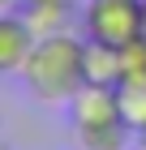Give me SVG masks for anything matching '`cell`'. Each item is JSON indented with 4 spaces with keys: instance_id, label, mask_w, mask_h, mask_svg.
<instances>
[{
    "instance_id": "10",
    "label": "cell",
    "mask_w": 146,
    "mask_h": 150,
    "mask_svg": "<svg viewBox=\"0 0 146 150\" xmlns=\"http://www.w3.org/2000/svg\"><path fill=\"white\" fill-rule=\"evenodd\" d=\"M17 4H22V0H0V13H13Z\"/></svg>"
},
{
    "instance_id": "11",
    "label": "cell",
    "mask_w": 146,
    "mask_h": 150,
    "mask_svg": "<svg viewBox=\"0 0 146 150\" xmlns=\"http://www.w3.org/2000/svg\"><path fill=\"white\" fill-rule=\"evenodd\" d=\"M133 137H137V150H146V125H142V129H137Z\"/></svg>"
},
{
    "instance_id": "13",
    "label": "cell",
    "mask_w": 146,
    "mask_h": 150,
    "mask_svg": "<svg viewBox=\"0 0 146 150\" xmlns=\"http://www.w3.org/2000/svg\"><path fill=\"white\" fill-rule=\"evenodd\" d=\"M52 4H78V0H52Z\"/></svg>"
},
{
    "instance_id": "5",
    "label": "cell",
    "mask_w": 146,
    "mask_h": 150,
    "mask_svg": "<svg viewBox=\"0 0 146 150\" xmlns=\"http://www.w3.org/2000/svg\"><path fill=\"white\" fill-rule=\"evenodd\" d=\"M34 47V35L30 26L22 22V13H0V73H22L26 56Z\"/></svg>"
},
{
    "instance_id": "12",
    "label": "cell",
    "mask_w": 146,
    "mask_h": 150,
    "mask_svg": "<svg viewBox=\"0 0 146 150\" xmlns=\"http://www.w3.org/2000/svg\"><path fill=\"white\" fill-rule=\"evenodd\" d=\"M142 35H146V0H142Z\"/></svg>"
},
{
    "instance_id": "2",
    "label": "cell",
    "mask_w": 146,
    "mask_h": 150,
    "mask_svg": "<svg viewBox=\"0 0 146 150\" xmlns=\"http://www.w3.org/2000/svg\"><path fill=\"white\" fill-rule=\"evenodd\" d=\"M82 35L125 47L129 39L142 35V0H86L82 4Z\"/></svg>"
},
{
    "instance_id": "8",
    "label": "cell",
    "mask_w": 146,
    "mask_h": 150,
    "mask_svg": "<svg viewBox=\"0 0 146 150\" xmlns=\"http://www.w3.org/2000/svg\"><path fill=\"white\" fill-rule=\"evenodd\" d=\"M73 137H78L82 150H125L133 129L125 120H112V125H95V129H73Z\"/></svg>"
},
{
    "instance_id": "4",
    "label": "cell",
    "mask_w": 146,
    "mask_h": 150,
    "mask_svg": "<svg viewBox=\"0 0 146 150\" xmlns=\"http://www.w3.org/2000/svg\"><path fill=\"white\" fill-rule=\"evenodd\" d=\"M120 77H125L120 47L99 43V39H86V43H82V81H86V86H116Z\"/></svg>"
},
{
    "instance_id": "7",
    "label": "cell",
    "mask_w": 146,
    "mask_h": 150,
    "mask_svg": "<svg viewBox=\"0 0 146 150\" xmlns=\"http://www.w3.org/2000/svg\"><path fill=\"white\" fill-rule=\"evenodd\" d=\"M116 103H120V120L137 133L146 125V73H129L116 81Z\"/></svg>"
},
{
    "instance_id": "14",
    "label": "cell",
    "mask_w": 146,
    "mask_h": 150,
    "mask_svg": "<svg viewBox=\"0 0 146 150\" xmlns=\"http://www.w3.org/2000/svg\"><path fill=\"white\" fill-rule=\"evenodd\" d=\"M0 150H9V146H0Z\"/></svg>"
},
{
    "instance_id": "3",
    "label": "cell",
    "mask_w": 146,
    "mask_h": 150,
    "mask_svg": "<svg viewBox=\"0 0 146 150\" xmlns=\"http://www.w3.org/2000/svg\"><path fill=\"white\" fill-rule=\"evenodd\" d=\"M69 116H73V129H95V125L120 120L116 86H82V90L69 99Z\"/></svg>"
},
{
    "instance_id": "9",
    "label": "cell",
    "mask_w": 146,
    "mask_h": 150,
    "mask_svg": "<svg viewBox=\"0 0 146 150\" xmlns=\"http://www.w3.org/2000/svg\"><path fill=\"white\" fill-rule=\"evenodd\" d=\"M120 64H125V77H129V73H146V35L129 39V43L120 47Z\"/></svg>"
},
{
    "instance_id": "1",
    "label": "cell",
    "mask_w": 146,
    "mask_h": 150,
    "mask_svg": "<svg viewBox=\"0 0 146 150\" xmlns=\"http://www.w3.org/2000/svg\"><path fill=\"white\" fill-rule=\"evenodd\" d=\"M82 43L86 39H73V35L34 39L30 56L22 64V81L39 103H69L86 86L82 81Z\"/></svg>"
},
{
    "instance_id": "6",
    "label": "cell",
    "mask_w": 146,
    "mask_h": 150,
    "mask_svg": "<svg viewBox=\"0 0 146 150\" xmlns=\"http://www.w3.org/2000/svg\"><path fill=\"white\" fill-rule=\"evenodd\" d=\"M22 22L30 26L34 39H52V35H69L73 26V4H52V0H26L22 9Z\"/></svg>"
}]
</instances>
